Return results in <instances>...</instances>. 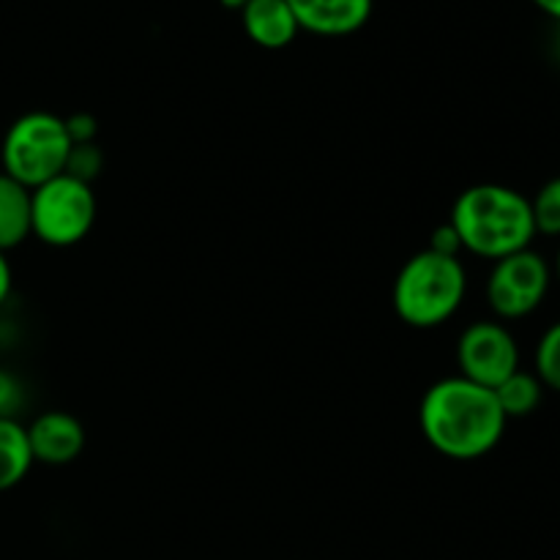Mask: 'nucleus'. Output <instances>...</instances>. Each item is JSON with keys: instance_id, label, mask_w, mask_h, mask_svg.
I'll return each instance as SVG.
<instances>
[{"instance_id": "412c9836", "label": "nucleus", "mask_w": 560, "mask_h": 560, "mask_svg": "<svg viewBox=\"0 0 560 560\" xmlns=\"http://www.w3.org/2000/svg\"><path fill=\"white\" fill-rule=\"evenodd\" d=\"M530 3H534L541 14H547L550 20L560 22V0H530Z\"/></svg>"}, {"instance_id": "20e7f679", "label": "nucleus", "mask_w": 560, "mask_h": 560, "mask_svg": "<svg viewBox=\"0 0 560 560\" xmlns=\"http://www.w3.org/2000/svg\"><path fill=\"white\" fill-rule=\"evenodd\" d=\"M71 140L66 120L55 113H25L9 126L0 148V162L9 178L20 180L27 189L47 184L66 173Z\"/></svg>"}, {"instance_id": "9b49d317", "label": "nucleus", "mask_w": 560, "mask_h": 560, "mask_svg": "<svg viewBox=\"0 0 560 560\" xmlns=\"http://www.w3.org/2000/svg\"><path fill=\"white\" fill-rule=\"evenodd\" d=\"M31 189L0 170V252L31 238Z\"/></svg>"}, {"instance_id": "f03ea898", "label": "nucleus", "mask_w": 560, "mask_h": 560, "mask_svg": "<svg viewBox=\"0 0 560 560\" xmlns=\"http://www.w3.org/2000/svg\"><path fill=\"white\" fill-rule=\"evenodd\" d=\"M448 224L465 252L485 260H503L530 249L536 238L530 197L503 184H476L457 197Z\"/></svg>"}, {"instance_id": "aec40b11", "label": "nucleus", "mask_w": 560, "mask_h": 560, "mask_svg": "<svg viewBox=\"0 0 560 560\" xmlns=\"http://www.w3.org/2000/svg\"><path fill=\"white\" fill-rule=\"evenodd\" d=\"M11 293V266L5 260V252H0V304H5Z\"/></svg>"}, {"instance_id": "4be33fe9", "label": "nucleus", "mask_w": 560, "mask_h": 560, "mask_svg": "<svg viewBox=\"0 0 560 560\" xmlns=\"http://www.w3.org/2000/svg\"><path fill=\"white\" fill-rule=\"evenodd\" d=\"M219 3H222L224 9H230V11H238V14H241V11H244V5L249 3V0H219Z\"/></svg>"}, {"instance_id": "39448f33", "label": "nucleus", "mask_w": 560, "mask_h": 560, "mask_svg": "<svg viewBox=\"0 0 560 560\" xmlns=\"http://www.w3.org/2000/svg\"><path fill=\"white\" fill-rule=\"evenodd\" d=\"M96 222V195L91 184L58 175L31 189V230L42 244L69 249L88 238Z\"/></svg>"}, {"instance_id": "7ed1b4c3", "label": "nucleus", "mask_w": 560, "mask_h": 560, "mask_svg": "<svg viewBox=\"0 0 560 560\" xmlns=\"http://www.w3.org/2000/svg\"><path fill=\"white\" fill-rule=\"evenodd\" d=\"M468 293V273L459 257L419 252L394 282V312L410 328H438L452 320Z\"/></svg>"}, {"instance_id": "423d86ee", "label": "nucleus", "mask_w": 560, "mask_h": 560, "mask_svg": "<svg viewBox=\"0 0 560 560\" xmlns=\"http://www.w3.org/2000/svg\"><path fill=\"white\" fill-rule=\"evenodd\" d=\"M552 288V266L545 255L523 249L492 262L487 277V304L498 320H523L545 304Z\"/></svg>"}, {"instance_id": "6ab92c4d", "label": "nucleus", "mask_w": 560, "mask_h": 560, "mask_svg": "<svg viewBox=\"0 0 560 560\" xmlns=\"http://www.w3.org/2000/svg\"><path fill=\"white\" fill-rule=\"evenodd\" d=\"M430 252H438V255H446V257H459V252H463V244H459L457 233H454L452 224H441V228L432 230L430 235V246H427Z\"/></svg>"}, {"instance_id": "f257e3e1", "label": "nucleus", "mask_w": 560, "mask_h": 560, "mask_svg": "<svg viewBox=\"0 0 560 560\" xmlns=\"http://www.w3.org/2000/svg\"><path fill=\"white\" fill-rule=\"evenodd\" d=\"M419 424L424 441L438 454L457 463H474L501 443L509 419L492 388L457 375L427 388Z\"/></svg>"}, {"instance_id": "1a4fd4ad", "label": "nucleus", "mask_w": 560, "mask_h": 560, "mask_svg": "<svg viewBox=\"0 0 560 560\" xmlns=\"http://www.w3.org/2000/svg\"><path fill=\"white\" fill-rule=\"evenodd\" d=\"M33 463L69 465L85 448V427L77 416L63 410H47L27 427Z\"/></svg>"}, {"instance_id": "dca6fc26", "label": "nucleus", "mask_w": 560, "mask_h": 560, "mask_svg": "<svg viewBox=\"0 0 560 560\" xmlns=\"http://www.w3.org/2000/svg\"><path fill=\"white\" fill-rule=\"evenodd\" d=\"M104 167V153L96 142H85V145H71L69 162H66V175L82 180V184H93L96 175Z\"/></svg>"}, {"instance_id": "4468645a", "label": "nucleus", "mask_w": 560, "mask_h": 560, "mask_svg": "<svg viewBox=\"0 0 560 560\" xmlns=\"http://www.w3.org/2000/svg\"><path fill=\"white\" fill-rule=\"evenodd\" d=\"M536 235H550L560 238V175L550 178L530 200Z\"/></svg>"}, {"instance_id": "5701e85b", "label": "nucleus", "mask_w": 560, "mask_h": 560, "mask_svg": "<svg viewBox=\"0 0 560 560\" xmlns=\"http://www.w3.org/2000/svg\"><path fill=\"white\" fill-rule=\"evenodd\" d=\"M552 273H556V279L560 282V246H558V255H556V268H552Z\"/></svg>"}, {"instance_id": "ddd939ff", "label": "nucleus", "mask_w": 560, "mask_h": 560, "mask_svg": "<svg viewBox=\"0 0 560 560\" xmlns=\"http://www.w3.org/2000/svg\"><path fill=\"white\" fill-rule=\"evenodd\" d=\"M495 397L509 421L528 419L530 413L539 410L541 397H545V386H541V381L534 372L517 370L495 388Z\"/></svg>"}, {"instance_id": "b1692460", "label": "nucleus", "mask_w": 560, "mask_h": 560, "mask_svg": "<svg viewBox=\"0 0 560 560\" xmlns=\"http://www.w3.org/2000/svg\"><path fill=\"white\" fill-rule=\"evenodd\" d=\"M556 52H558V58H560V22H558V31H556Z\"/></svg>"}, {"instance_id": "6e6552de", "label": "nucleus", "mask_w": 560, "mask_h": 560, "mask_svg": "<svg viewBox=\"0 0 560 560\" xmlns=\"http://www.w3.org/2000/svg\"><path fill=\"white\" fill-rule=\"evenodd\" d=\"M301 31L323 38L359 33L372 20L375 0H288Z\"/></svg>"}, {"instance_id": "0eeeda50", "label": "nucleus", "mask_w": 560, "mask_h": 560, "mask_svg": "<svg viewBox=\"0 0 560 560\" xmlns=\"http://www.w3.org/2000/svg\"><path fill=\"white\" fill-rule=\"evenodd\" d=\"M459 375L495 392L520 370V348L501 320L470 323L457 342Z\"/></svg>"}, {"instance_id": "f8f14e48", "label": "nucleus", "mask_w": 560, "mask_h": 560, "mask_svg": "<svg viewBox=\"0 0 560 560\" xmlns=\"http://www.w3.org/2000/svg\"><path fill=\"white\" fill-rule=\"evenodd\" d=\"M33 468V452L27 443V427L16 419H0V492L20 485Z\"/></svg>"}, {"instance_id": "9d476101", "label": "nucleus", "mask_w": 560, "mask_h": 560, "mask_svg": "<svg viewBox=\"0 0 560 560\" xmlns=\"http://www.w3.org/2000/svg\"><path fill=\"white\" fill-rule=\"evenodd\" d=\"M241 25L249 42L262 49L290 47L301 33L288 0H249L241 11Z\"/></svg>"}, {"instance_id": "f3484780", "label": "nucleus", "mask_w": 560, "mask_h": 560, "mask_svg": "<svg viewBox=\"0 0 560 560\" xmlns=\"http://www.w3.org/2000/svg\"><path fill=\"white\" fill-rule=\"evenodd\" d=\"M66 120V131H69L71 145H85V142H96L98 124L91 113H74Z\"/></svg>"}, {"instance_id": "a211bd4d", "label": "nucleus", "mask_w": 560, "mask_h": 560, "mask_svg": "<svg viewBox=\"0 0 560 560\" xmlns=\"http://www.w3.org/2000/svg\"><path fill=\"white\" fill-rule=\"evenodd\" d=\"M22 405V388L14 375L0 370V419H14L16 408Z\"/></svg>"}, {"instance_id": "2eb2a0df", "label": "nucleus", "mask_w": 560, "mask_h": 560, "mask_svg": "<svg viewBox=\"0 0 560 560\" xmlns=\"http://www.w3.org/2000/svg\"><path fill=\"white\" fill-rule=\"evenodd\" d=\"M534 370L541 386L560 394V320L541 334L539 345H536Z\"/></svg>"}]
</instances>
